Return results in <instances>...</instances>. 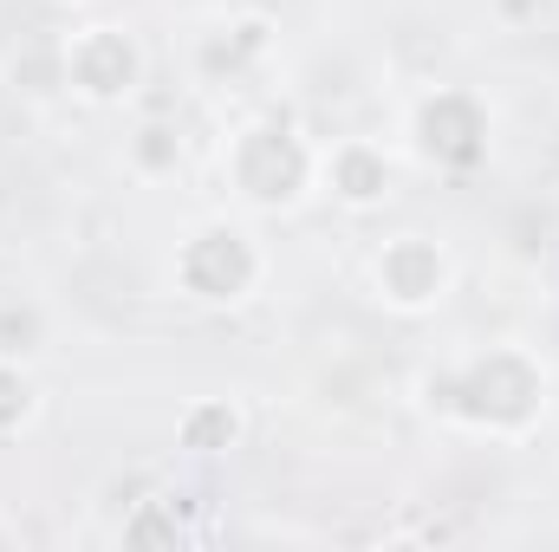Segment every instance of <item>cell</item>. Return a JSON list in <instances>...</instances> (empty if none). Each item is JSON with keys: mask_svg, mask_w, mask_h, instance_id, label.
<instances>
[{"mask_svg": "<svg viewBox=\"0 0 559 552\" xmlns=\"http://www.w3.org/2000/svg\"><path fill=\"white\" fill-rule=\"evenodd\" d=\"M228 182L254 208H293L319 182V149L299 137L293 124L261 118V124H248L241 137L228 143Z\"/></svg>", "mask_w": 559, "mask_h": 552, "instance_id": "6da1fadb", "label": "cell"}, {"mask_svg": "<svg viewBox=\"0 0 559 552\" xmlns=\"http://www.w3.org/2000/svg\"><path fill=\"white\" fill-rule=\"evenodd\" d=\"M319 182L345 202V208H378L391 195V156L365 137H345L319 149Z\"/></svg>", "mask_w": 559, "mask_h": 552, "instance_id": "52a82bcc", "label": "cell"}, {"mask_svg": "<svg viewBox=\"0 0 559 552\" xmlns=\"http://www.w3.org/2000/svg\"><path fill=\"white\" fill-rule=\"evenodd\" d=\"M235 442H241V410H235L228 397L195 404V410L182 416V448H195V455H222V448H235Z\"/></svg>", "mask_w": 559, "mask_h": 552, "instance_id": "ba28073f", "label": "cell"}, {"mask_svg": "<svg viewBox=\"0 0 559 552\" xmlns=\"http://www.w3.org/2000/svg\"><path fill=\"white\" fill-rule=\"evenodd\" d=\"M261 274H267V261H261L254 235H248V228H228V221L195 228V235L182 241V254H176L182 292L202 299V305H235V299H248V292L261 286Z\"/></svg>", "mask_w": 559, "mask_h": 552, "instance_id": "7a4b0ae2", "label": "cell"}, {"mask_svg": "<svg viewBox=\"0 0 559 552\" xmlns=\"http://www.w3.org/2000/svg\"><path fill=\"white\" fill-rule=\"evenodd\" d=\"M66 79H72V92L92 98V105H124L143 85L138 39L118 33V26H85V33H72V39H66Z\"/></svg>", "mask_w": 559, "mask_h": 552, "instance_id": "277c9868", "label": "cell"}, {"mask_svg": "<svg viewBox=\"0 0 559 552\" xmlns=\"http://www.w3.org/2000/svg\"><path fill=\"white\" fill-rule=\"evenodd\" d=\"M371 286H378V299L397 305V312H429V305H442V292H449V254H442L429 235H397V241L378 248Z\"/></svg>", "mask_w": 559, "mask_h": 552, "instance_id": "5b68a950", "label": "cell"}, {"mask_svg": "<svg viewBox=\"0 0 559 552\" xmlns=\"http://www.w3.org/2000/svg\"><path fill=\"white\" fill-rule=\"evenodd\" d=\"M449 111H455V92H429L417 105V149L442 169H468L488 149V111H481V98L462 111V124H449Z\"/></svg>", "mask_w": 559, "mask_h": 552, "instance_id": "8992f818", "label": "cell"}, {"mask_svg": "<svg viewBox=\"0 0 559 552\" xmlns=\"http://www.w3.org/2000/svg\"><path fill=\"white\" fill-rule=\"evenodd\" d=\"M7 540H13V527H0V547H7Z\"/></svg>", "mask_w": 559, "mask_h": 552, "instance_id": "8fae6325", "label": "cell"}, {"mask_svg": "<svg viewBox=\"0 0 559 552\" xmlns=\"http://www.w3.org/2000/svg\"><path fill=\"white\" fill-rule=\"evenodd\" d=\"M39 410V397H33V377L13 364V351H0V435H13V429H26Z\"/></svg>", "mask_w": 559, "mask_h": 552, "instance_id": "9c48e42d", "label": "cell"}, {"mask_svg": "<svg viewBox=\"0 0 559 552\" xmlns=\"http://www.w3.org/2000/svg\"><path fill=\"white\" fill-rule=\"evenodd\" d=\"M508 358H514V351H488V358H475V364L462 371V384L449 391V410L462 416V422L514 435V429H527L534 416L547 410V371L527 358V364L514 371V384H501V377H508Z\"/></svg>", "mask_w": 559, "mask_h": 552, "instance_id": "3957f363", "label": "cell"}, {"mask_svg": "<svg viewBox=\"0 0 559 552\" xmlns=\"http://www.w3.org/2000/svg\"><path fill=\"white\" fill-rule=\"evenodd\" d=\"M176 163H182V143L169 137L163 124H143L138 143H131V169H138V176H169Z\"/></svg>", "mask_w": 559, "mask_h": 552, "instance_id": "30bf717a", "label": "cell"}]
</instances>
